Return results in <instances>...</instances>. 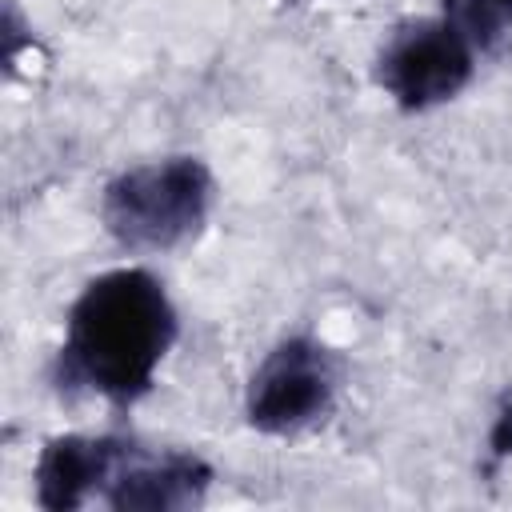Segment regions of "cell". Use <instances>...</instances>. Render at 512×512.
Masks as SVG:
<instances>
[{
  "label": "cell",
  "mask_w": 512,
  "mask_h": 512,
  "mask_svg": "<svg viewBox=\"0 0 512 512\" xmlns=\"http://www.w3.org/2000/svg\"><path fill=\"white\" fill-rule=\"evenodd\" d=\"M176 332V304L148 268H108L68 308L56 380L108 404H136L152 388Z\"/></svg>",
  "instance_id": "obj_1"
},
{
  "label": "cell",
  "mask_w": 512,
  "mask_h": 512,
  "mask_svg": "<svg viewBox=\"0 0 512 512\" xmlns=\"http://www.w3.org/2000/svg\"><path fill=\"white\" fill-rule=\"evenodd\" d=\"M212 192L216 180L200 156H160L104 184L100 220L128 252H168L204 228Z\"/></svg>",
  "instance_id": "obj_2"
},
{
  "label": "cell",
  "mask_w": 512,
  "mask_h": 512,
  "mask_svg": "<svg viewBox=\"0 0 512 512\" xmlns=\"http://www.w3.org/2000/svg\"><path fill=\"white\" fill-rule=\"evenodd\" d=\"M476 40L440 8L436 16H416L400 24L380 56H376V84L384 96L404 112H428L456 100L480 64Z\"/></svg>",
  "instance_id": "obj_3"
},
{
  "label": "cell",
  "mask_w": 512,
  "mask_h": 512,
  "mask_svg": "<svg viewBox=\"0 0 512 512\" xmlns=\"http://www.w3.org/2000/svg\"><path fill=\"white\" fill-rule=\"evenodd\" d=\"M336 396V360L312 336L280 340L252 372L244 416L264 436H292L316 424Z\"/></svg>",
  "instance_id": "obj_4"
},
{
  "label": "cell",
  "mask_w": 512,
  "mask_h": 512,
  "mask_svg": "<svg viewBox=\"0 0 512 512\" xmlns=\"http://www.w3.org/2000/svg\"><path fill=\"white\" fill-rule=\"evenodd\" d=\"M212 488V464L200 452L164 448L148 452L132 444L124 464L104 488V504L116 512H184L204 504Z\"/></svg>",
  "instance_id": "obj_5"
},
{
  "label": "cell",
  "mask_w": 512,
  "mask_h": 512,
  "mask_svg": "<svg viewBox=\"0 0 512 512\" xmlns=\"http://www.w3.org/2000/svg\"><path fill=\"white\" fill-rule=\"evenodd\" d=\"M132 452V440L124 436H88L68 432L52 436L36 456V504L44 512H76L92 496H104L108 480Z\"/></svg>",
  "instance_id": "obj_6"
},
{
  "label": "cell",
  "mask_w": 512,
  "mask_h": 512,
  "mask_svg": "<svg viewBox=\"0 0 512 512\" xmlns=\"http://www.w3.org/2000/svg\"><path fill=\"white\" fill-rule=\"evenodd\" d=\"M504 460H512V392L500 400L488 428V468H500Z\"/></svg>",
  "instance_id": "obj_7"
},
{
  "label": "cell",
  "mask_w": 512,
  "mask_h": 512,
  "mask_svg": "<svg viewBox=\"0 0 512 512\" xmlns=\"http://www.w3.org/2000/svg\"><path fill=\"white\" fill-rule=\"evenodd\" d=\"M484 4H488V8H496L504 20H512V0H484Z\"/></svg>",
  "instance_id": "obj_8"
}]
</instances>
